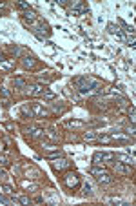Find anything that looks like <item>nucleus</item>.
Segmentation results:
<instances>
[{
    "mask_svg": "<svg viewBox=\"0 0 136 206\" xmlns=\"http://www.w3.org/2000/svg\"><path fill=\"white\" fill-rule=\"evenodd\" d=\"M24 18H26L27 22H34V20H36V15H34L33 11H27V13L24 15Z\"/></svg>",
    "mask_w": 136,
    "mask_h": 206,
    "instance_id": "nucleus-10",
    "label": "nucleus"
},
{
    "mask_svg": "<svg viewBox=\"0 0 136 206\" xmlns=\"http://www.w3.org/2000/svg\"><path fill=\"white\" fill-rule=\"evenodd\" d=\"M78 182H80V179H78L76 173H67V175H66V186L73 188V186H76Z\"/></svg>",
    "mask_w": 136,
    "mask_h": 206,
    "instance_id": "nucleus-2",
    "label": "nucleus"
},
{
    "mask_svg": "<svg viewBox=\"0 0 136 206\" xmlns=\"http://www.w3.org/2000/svg\"><path fill=\"white\" fill-rule=\"evenodd\" d=\"M40 133H42V129H36V128L31 129V135H33V137H40Z\"/></svg>",
    "mask_w": 136,
    "mask_h": 206,
    "instance_id": "nucleus-16",
    "label": "nucleus"
},
{
    "mask_svg": "<svg viewBox=\"0 0 136 206\" xmlns=\"http://www.w3.org/2000/svg\"><path fill=\"white\" fill-rule=\"evenodd\" d=\"M94 139V133H85V140H93Z\"/></svg>",
    "mask_w": 136,
    "mask_h": 206,
    "instance_id": "nucleus-22",
    "label": "nucleus"
},
{
    "mask_svg": "<svg viewBox=\"0 0 136 206\" xmlns=\"http://www.w3.org/2000/svg\"><path fill=\"white\" fill-rule=\"evenodd\" d=\"M44 97H45L47 100H51V99H55V93H51V91H44Z\"/></svg>",
    "mask_w": 136,
    "mask_h": 206,
    "instance_id": "nucleus-15",
    "label": "nucleus"
},
{
    "mask_svg": "<svg viewBox=\"0 0 136 206\" xmlns=\"http://www.w3.org/2000/svg\"><path fill=\"white\" fill-rule=\"evenodd\" d=\"M0 95H2V97H5V99H7V97H9V93H7V91H5V89H4V88H0Z\"/></svg>",
    "mask_w": 136,
    "mask_h": 206,
    "instance_id": "nucleus-21",
    "label": "nucleus"
},
{
    "mask_svg": "<svg viewBox=\"0 0 136 206\" xmlns=\"http://www.w3.org/2000/svg\"><path fill=\"white\" fill-rule=\"evenodd\" d=\"M111 139H113V137H109V135H100V137H98L100 142H111Z\"/></svg>",
    "mask_w": 136,
    "mask_h": 206,
    "instance_id": "nucleus-13",
    "label": "nucleus"
},
{
    "mask_svg": "<svg viewBox=\"0 0 136 206\" xmlns=\"http://www.w3.org/2000/svg\"><path fill=\"white\" fill-rule=\"evenodd\" d=\"M24 66H26V68H33L34 66V58L33 57H26V58H24Z\"/></svg>",
    "mask_w": 136,
    "mask_h": 206,
    "instance_id": "nucleus-9",
    "label": "nucleus"
},
{
    "mask_svg": "<svg viewBox=\"0 0 136 206\" xmlns=\"http://www.w3.org/2000/svg\"><path fill=\"white\" fill-rule=\"evenodd\" d=\"M116 161H122V164H133V159L127 155H116Z\"/></svg>",
    "mask_w": 136,
    "mask_h": 206,
    "instance_id": "nucleus-6",
    "label": "nucleus"
},
{
    "mask_svg": "<svg viewBox=\"0 0 136 206\" xmlns=\"http://www.w3.org/2000/svg\"><path fill=\"white\" fill-rule=\"evenodd\" d=\"M114 155L113 153H100V151H96L94 155H93V162L96 166H102V164H105L107 161H111Z\"/></svg>",
    "mask_w": 136,
    "mask_h": 206,
    "instance_id": "nucleus-1",
    "label": "nucleus"
},
{
    "mask_svg": "<svg viewBox=\"0 0 136 206\" xmlns=\"http://www.w3.org/2000/svg\"><path fill=\"white\" fill-rule=\"evenodd\" d=\"M0 164L7 166V164H9V159H7V157H0Z\"/></svg>",
    "mask_w": 136,
    "mask_h": 206,
    "instance_id": "nucleus-19",
    "label": "nucleus"
},
{
    "mask_svg": "<svg viewBox=\"0 0 136 206\" xmlns=\"http://www.w3.org/2000/svg\"><path fill=\"white\" fill-rule=\"evenodd\" d=\"M33 110H34V113H36V115H42V117L47 113V111H45V108H42L40 104H33Z\"/></svg>",
    "mask_w": 136,
    "mask_h": 206,
    "instance_id": "nucleus-7",
    "label": "nucleus"
},
{
    "mask_svg": "<svg viewBox=\"0 0 136 206\" xmlns=\"http://www.w3.org/2000/svg\"><path fill=\"white\" fill-rule=\"evenodd\" d=\"M129 117H131V121L134 122V106H131V108H129Z\"/></svg>",
    "mask_w": 136,
    "mask_h": 206,
    "instance_id": "nucleus-18",
    "label": "nucleus"
},
{
    "mask_svg": "<svg viewBox=\"0 0 136 206\" xmlns=\"http://www.w3.org/2000/svg\"><path fill=\"white\" fill-rule=\"evenodd\" d=\"M4 190H5L7 193H11V192H13V188H11V186H4Z\"/></svg>",
    "mask_w": 136,
    "mask_h": 206,
    "instance_id": "nucleus-23",
    "label": "nucleus"
},
{
    "mask_svg": "<svg viewBox=\"0 0 136 206\" xmlns=\"http://www.w3.org/2000/svg\"><path fill=\"white\" fill-rule=\"evenodd\" d=\"M4 60H5V58H4V55H0V62H4Z\"/></svg>",
    "mask_w": 136,
    "mask_h": 206,
    "instance_id": "nucleus-25",
    "label": "nucleus"
},
{
    "mask_svg": "<svg viewBox=\"0 0 136 206\" xmlns=\"http://www.w3.org/2000/svg\"><path fill=\"white\" fill-rule=\"evenodd\" d=\"M13 84H15L16 88H26V80H24V79H15Z\"/></svg>",
    "mask_w": 136,
    "mask_h": 206,
    "instance_id": "nucleus-11",
    "label": "nucleus"
},
{
    "mask_svg": "<svg viewBox=\"0 0 136 206\" xmlns=\"http://www.w3.org/2000/svg\"><path fill=\"white\" fill-rule=\"evenodd\" d=\"M84 193L87 195V193H93V188H91V184H87L85 182V186H84Z\"/></svg>",
    "mask_w": 136,
    "mask_h": 206,
    "instance_id": "nucleus-14",
    "label": "nucleus"
},
{
    "mask_svg": "<svg viewBox=\"0 0 136 206\" xmlns=\"http://www.w3.org/2000/svg\"><path fill=\"white\" fill-rule=\"evenodd\" d=\"M44 91H45V89H44L42 86H38V84L29 88V93H31V95H44Z\"/></svg>",
    "mask_w": 136,
    "mask_h": 206,
    "instance_id": "nucleus-4",
    "label": "nucleus"
},
{
    "mask_svg": "<svg viewBox=\"0 0 136 206\" xmlns=\"http://www.w3.org/2000/svg\"><path fill=\"white\" fill-rule=\"evenodd\" d=\"M18 201H20L22 204H29V197H20Z\"/></svg>",
    "mask_w": 136,
    "mask_h": 206,
    "instance_id": "nucleus-20",
    "label": "nucleus"
},
{
    "mask_svg": "<svg viewBox=\"0 0 136 206\" xmlns=\"http://www.w3.org/2000/svg\"><path fill=\"white\" fill-rule=\"evenodd\" d=\"M103 171H107V170H105V168H91V173H93V175H100Z\"/></svg>",
    "mask_w": 136,
    "mask_h": 206,
    "instance_id": "nucleus-12",
    "label": "nucleus"
},
{
    "mask_svg": "<svg viewBox=\"0 0 136 206\" xmlns=\"http://www.w3.org/2000/svg\"><path fill=\"white\" fill-rule=\"evenodd\" d=\"M4 177H5V173H4V171L0 170V179H4Z\"/></svg>",
    "mask_w": 136,
    "mask_h": 206,
    "instance_id": "nucleus-24",
    "label": "nucleus"
},
{
    "mask_svg": "<svg viewBox=\"0 0 136 206\" xmlns=\"http://www.w3.org/2000/svg\"><path fill=\"white\" fill-rule=\"evenodd\" d=\"M18 7L20 9H29V4L27 2H18Z\"/></svg>",
    "mask_w": 136,
    "mask_h": 206,
    "instance_id": "nucleus-17",
    "label": "nucleus"
},
{
    "mask_svg": "<svg viewBox=\"0 0 136 206\" xmlns=\"http://www.w3.org/2000/svg\"><path fill=\"white\" fill-rule=\"evenodd\" d=\"M116 171L118 173H131V166H123L122 162H116Z\"/></svg>",
    "mask_w": 136,
    "mask_h": 206,
    "instance_id": "nucleus-5",
    "label": "nucleus"
},
{
    "mask_svg": "<svg viewBox=\"0 0 136 206\" xmlns=\"http://www.w3.org/2000/svg\"><path fill=\"white\" fill-rule=\"evenodd\" d=\"M67 166H69V162L62 159V161H56V162L53 164V168H55V170H62V168H67Z\"/></svg>",
    "mask_w": 136,
    "mask_h": 206,
    "instance_id": "nucleus-8",
    "label": "nucleus"
},
{
    "mask_svg": "<svg viewBox=\"0 0 136 206\" xmlns=\"http://www.w3.org/2000/svg\"><path fill=\"white\" fill-rule=\"evenodd\" d=\"M96 179H98V182H102V184H109V182H113V179H111V175L107 173V171H103L100 175H96Z\"/></svg>",
    "mask_w": 136,
    "mask_h": 206,
    "instance_id": "nucleus-3",
    "label": "nucleus"
},
{
    "mask_svg": "<svg viewBox=\"0 0 136 206\" xmlns=\"http://www.w3.org/2000/svg\"><path fill=\"white\" fill-rule=\"evenodd\" d=\"M0 150H2V142H0Z\"/></svg>",
    "mask_w": 136,
    "mask_h": 206,
    "instance_id": "nucleus-26",
    "label": "nucleus"
}]
</instances>
